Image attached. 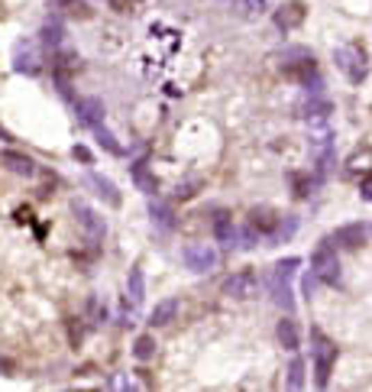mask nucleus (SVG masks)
<instances>
[{"mask_svg": "<svg viewBox=\"0 0 372 392\" xmlns=\"http://www.w3.org/2000/svg\"><path fill=\"white\" fill-rule=\"evenodd\" d=\"M94 136H97V143H101V146H104V150H107V152H113V156H120V143H117V140H113V133L111 130H104V123H101V127H94Z\"/></svg>", "mask_w": 372, "mask_h": 392, "instance_id": "nucleus-27", "label": "nucleus"}, {"mask_svg": "<svg viewBox=\"0 0 372 392\" xmlns=\"http://www.w3.org/2000/svg\"><path fill=\"white\" fill-rule=\"evenodd\" d=\"M334 62H337V68L346 75V81H353V84H359L366 78V52L356 42H350V46H340L334 52Z\"/></svg>", "mask_w": 372, "mask_h": 392, "instance_id": "nucleus-3", "label": "nucleus"}, {"mask_svg": "<svg viewBox=\"0 0 372 392\" xmlns=\"http://www.w3.org/2000/svg\"><path fill=\"white\" fill-rule=\"evenodd\" d=\"M17 373V366L10 363V360H3V356H0V376H13Z\"/></svg>", "mask_w": 372, "mask_h": 392, "instance_id": "nucleus-34", "label": "nucleus"}, {"mask_svg": "<svg viewBox=\"0 0 372 392\" xmlns=\"http://www.w3.org/2000/svg\"><path fill=\"white\" fill-rule=\"evenodd\" d=\"M17 221L19 224H29V221H33V211H29V207H17Z\"/></svg>", "mask_w": 372, "mask_h": 392, "instance_id": "nucleus-35", "label": "nucleus"}, {"mask_svg": "<svg viewBox=\"0 0 372 392\" xmlns=\"http://www.w3.org/2000/svg\"><path fill=\"white\" fill-rule=\"evenodd\" d=\"M181 260L191 272H207L217 266V253L211 243H188L185 250H181Z\"/></svg>", "mask_w": 372, "mask_h": 392, "instance_id": "nucleus-7", "label": "nucleus"}, {"mask_svg": "<svg viewBox=\"0 0 372 392\" xmlns=\"http://www.w3.org/2000/svg\"><path fill=\"white\" fill-rule=\"evenodd\" d=\"M301 266L298 256H289V260H279L272 266V276H269V292H272V301L279 305L282 311H295V299H291V279H295V269Z\"/></svg>", "mask_w": 372, "mask_h": 392, "instance_id": "nucleus-1", "label": "nucleus"}, {"mask_svg": "<svg viewBox=\"0 0 372 392\" xmlns=\"http://www.w3.org/2000/svg\"><path fill=\"white\" fill-rule=\"evenodd\" d=\"M52 13H65L72 19H88L91 17V3L88 0H49Z\"/></svg>", "mask_w": 372, "mask_h": 392, "instance_id": "nucleus-15", "label": "nucleus"}, {"mask_svg": "<svg viewBox=\"0 0 372 392\" xmlns=\"http://www.w3.org/2000/svg\"><path fill=\"white\" fill-rule=\"evenodd\" d=\"M305 17H307V10H305V0H285L275 13H272V19H275V26L279 29H298L301 23H305Z\"/></svg>", "mask_w": 372, "mask_h": 392, "instance_id": "nucleus-9", "label": "nucleus"}, {"mask_svg": "<svg viewBox=\"0 0 372 392\" xmlns=\"http://www.w3.org/2000/svg\"><path fill=\"white\" fill-rule=\"evenodd\" d=\"M74 111H78V120L88 123L91 130H94V127H101V123H104V113H107V111H104V101H101V97H81V101L74 104Z\"/></svg>", "mask_w": 372, "mask_h": 392, "instance_id": "nucleus-12", "label": "nucleus"}, {"mask_svg": "<svg viewBox=\"0 0 372 392\" xmlns=\"http://www.w3.org/2000/svg\"><path fill=\"white\" fill-rule=\"evenodd\" d=\"M311 272L324 285H337L340 282V260H337V250L327 240L317 243V250L311 253Z\"/></svg>", "mask_w": 372, "mask_h": 392, "instance_id": "nucleus-2", "label": "nucleus"}, {"mask_svg": "<svg viewBox=\"0 0 372 392\" xmlns=\"http://www.w3.org/2000/svg\"><path fill=\"white\" fill-rule=\"evenodd\" d=\"M236 13L243 19H256L266 13V0H236Z\"/></svg>", "mask_w": 372, "mask_h": 392, "instance_id": "nucleus-25", "label": "nucleus"}, {"mask_svg": "<svg viewBox=\"0 0 372 392\" xmlns=\"http://www.w3.org/2000/svg\"><path fill=\"white\" fill-rule=\"evenodd\" d=\"M130 175H133V185L140 188L143 195H149V198H152V195H156V191H159V182H156V175L149 172V166H146V162H136V166L130 168Z\"/></svg>", "mask_w": 372, "mask_h": 392, "instance_id": "nucleus-18", "label": "nucleus"}, {"mask_svg": "<svg viewBox=\"0 0 372 392\" xmlns=\"http://www.w3.org/2000/svg\"><path fill=\"white\" fill-rule=\"evenodd\" d=\"M72 214L78 217V224H81V230L88 234V240H104L107 224H104V217L97 214L94 207H88L84 201H78V198H74V201H72Z\"/></svg>", "mask_w": 372, "mask_h": 392, "instance_id": "nucleus-6", "label": "nucleus"}, {"mask_svg": "<svg viewBox=\"0 0 372 392\" xmlns=\"http://www.w3.org/2000/svg\"><path fill=\"white\" fill-rule=\"evenodd\" d=\"M143 295H146V282H143V269H140V266H133L130 276H127V299H130L133 305H140Z\"/></svg>", "mask_w": 372, "mask_h": 392, "instance_id": "nucleus-23", "label": "nucleus"}, {"mask_svg": "<svg viewBox=\"0 0 372 392\" xmlns=\"http://www.w3.org/2000/svg\"><path fill=\"white\" fill-rule=\"evenodd\" d=\"M305 386V360L295 356L289 363V389H301Z\"/></svg>", "mask_w": 372, "mask_h": 392, "instance_id": "nucleus-26", "label": "nucleus"}, {"mask_svg": "<svg viewBox=\"0 0 372 392\" xmlns=\"http://www.w3.org/2000/svg\"><path fill=\"white\" fill-rule=\"evenodd\" d=\"M175 311H178V301L175 299H162L156 308L149 311V324L152 327H165L175 321Z\"/></svg>", "mask_w": 372, "mask_h": 392, "instance_id": "nucleus-19", "label": "nucleus"}, {"mask_svg": "<svg viewBox=\"0 0 372 392\" xmlns=\"http://www.w3.org/2000/svg\"><path fill=\"white\" fill-rule=\"evenodd\" d=\"M298 230V221L295 217H282V224H279V230L269 237V243H282V240H289L291 234Z\"/></svg>", "mask_w": 372, "mask_h": 392, "instance_id": "nucleus-29", "label": "nucleus"}, {"mask_svg": "<svg viewBox=\"0 0 372 392\" xmlns=\"http://www.w3.org/2000/svg\"><path fill=\"white\" fill-rule=\"evenodd\" d=\"M0 162H3V166H7L13 175H26L29 178L33 172H36V162H33V159L23 156V152H13V150L3 152V156H0Z\"/></svg>", "mask_w": 372, "mask_h": 392, "instance_id": "nucleus-17", "label": "nucleus"}, {"mask_svg": "<svg viewBox=\"0 0 372 392\" xmlns=\"http://www.w3.org/2000/svg\"><path fill=\"white\" fill-rule=\"evenodd\" d=\"M220 292L227 295V299L233 301H250L259 295V279H256V272L243 269V272H233L230 279H223Z\"/></svg>", "mask_w": 372, "mask_h": 392, "instance_id": "nucleus-5", "label": "nucleus"}, {"mask_svg": "<svg viewBox=\"0 0 372 392\" xmlns=\"http://www.w3.org/2000/svg\"><path fill=\"white\" fill-rule=\"evenodd\" d=\"M62 39H65V29H62V23L58 19H49V23H42V29H39V42L46 49H62Z\"/></svg>", "mask_w": 372, "mask_h": 392, "instance_id": "nucleus-20", "label": "nucleus"}, {"mask_svg": "<svg viewBox=\"0 0 372 392\" xmlns=\"http://www.w3.org/2000/svg\"><path fill=\"white\" fill-rule=\"evenodd\" d=\"M72 156H74V159H81V162H91V152L84 150V146H74V150H72Z\"/></svg>", "mask_w": 372, "mask_h": 392, "instance_id": "nucleus-36", "label": "nucleus"}, {"mask_svg": "<svg viewBox=\"0 0 372 392\" xmlns=\"http://www.w3.org/2000/svg\"><path fill=\"white\" fill-rule=\"evenodd\" d=\"M311 56V49H305V46H291V49H285V52H279V62H282V68L285 65H295V62H301V58H307Z\"/></svg>", "mask_w": 372, "mask_h": 392, "instance_id": "nucleus-28", "label": "nucleus"}, {"mask_svg": "<svg viewBox=\"0 0 372 392\" xmlns=\"http://www.w3.org/2000/svg\"><path fill=\"white\" fill-rule=\"evenodd\" d=\"M107 3L117 13H136V7H140V0H107Z\"/></svg>", "mask_w": 372, "mask_h": 392, "instance_id": "nucleus-32", "label": "nucleus"}, {"mask_svg": "<svg viewBox=\"0 0 372 392\" xmlns=\"http://www.w3.org/2000/svg\"><path fill=\"white\" fill-rule=\"evenodd\" d=\"M211 230H214V240L223 246H233L236 243V227H233L230 211H217L214 221H211Z\"/></svg>", "mask_w": 372, "mask_h": 392, "instance_id": "nucleus-14", "label": "nucleus"}, {"mask_svg": "<svg viewBox=\"0 0 372 392\" xmlns=\"http://www.w3.org/2000/svg\"><path fill=\"white\" fill-rule=\"evenodd\" d=\"M195 195V185H178V198H191Z\"/></svg>", "mask_w": 372, "mask_h": 392, "instance_id": "nucleus-37", "label": "nucleus"}, {"mask_svg": "<svg viewBox=\"0 0 372 392\" xmlns=\"http://www.w3.org/2000/svg\"><path fill=\"white\" fill-rule=\"evenodd\" d=\"M246 224H250V227H256V230H259V234L266 237V240H269V237L275 234V230H279L282 217L275 214L272 207H252V211H250V217H246Z\"/></svg>", "mask_w": 372, "mask_h": 392, "instance_id": "nucleus-11", "label": "nucleus"}, {"mask_svg": "<svg viewBox=\"0 0 372 392\" xmlns=\"http://www.w3.org/2000/svg\"><path fill=\"white\" fill-rule=\"evenodd\" d=\"M13 68L19 75H39L42 72V56L33 42H19L17 46V56H13Z\"/></svg>", "mask_w": 372, "mask_h": 392, "instance_id": "nucleus-10", "label": "nucleus"}, {"mask_svg": "<svg viewBox=\"0 0 372 392\" xmlns=\"http://www.w3.org/2000/svg\"><path fill=\"white\" fill-rule=\"evenodd\" d=\"M311 340H314V373H317V386L324 389L330 383V370L337 363V347L327 340L321 331H311Z\"/></svg>", "mask_w": 372, "mask_h": 392, "instance_id": "nucleus-4", "label": "nucleus"}, {"mask_svg": "<svg viewBox=\"0 0 372 392\" xmlns=\"http://www.w3.org/2000/svg\"><path fill=\"white\" fill-rule=\"evenodd\" d=\"M88 185L97 191V198H104L111 207H120V191H117V185H113L111 178H104V175H97V172H91L88 175Z\"/></svg>", "mask_w": 372, "mask_h": 392, "instance_id": "nucleus-16", "label": "nucleus"}, {"mask_svg": "<svg viewBox=\"0 0 372 392\" xmlns=\"http://www.w3.org/2000/svg\"><path fill=\"white\" fill-rule=\"evenodd\" d=\"M369 162H372L369 150H356L353 156H350V162H346V168H369Z\"/></svg>", "mask_w": 372, "mask_h": 392, "instance_id": "nucleus-31", "label": "nucleus"}, {"mask_svg": "<svg viewBox=\"0 0 372 392\" xmlns=\"http://www.w3.org/2000/svg\"><path fill=\"white\" fill-rule=\"evenodd\" d=\"M334 243L340 250H359L366 243V227L363 224H343L334 230Z\"/></svg>", "mask_w": 372, "mask_h": 392, "instance_id": "nucleus-13", "label": "nucleus"}, {"mask_svg": "<svg viewBox=\"0 0 372 392\" xmlns=\"http://www.w3.org/2000/svg\"><path fill=\"white\" fill-rule=\"evenodd\" d=\"M295 113L301 117V120H307V123H317V120H327L330 113H334V104L327 101V97H321V94H307L305 101L295 107Z\"/></svg>", "mask_w": 372, "mask_h": 392, "instance_id": "nucleus-8", "label": "nucleus"}, {"mask_svg": "<svg viewBox=\"0 0 372 392\" xmlns=\"http://www.w3.org/2000/svg\"><path fill=\"white\" fill-rule=\"evenodd\" d=\"M275 337H279V344L285 347V350H291V354H295L298 344H301V337H298V324L291 321V317H282L279 327H275Z\"/></svg>", "mask_w": 372, "mask_h": 392, "instance_id": "nucleus-21", "label": "nucleus"}, {"mask_svg": "<svg viewBox=\"0 0 372 392\" xmlns=\"http://www.w3.org/2000/svg\"><path fill=\"white\" fill-rule=\"evenodd\" d=\"M81 340H84V327L78 324V317H72V321H68V344L78 350V347H81Z\"/></svg>", "mask_w": 372, "mask_h": 392, "instance_id": "nucleus-30", "label": "nucleus"}, {"mask_svg": "<svg viewBox=\"0 0 372 392\" xmlns=\"http://www.w3.org/2000/svg\"><path fill=\"white\" fill-rule=\"evenodd\" d=\"M359 195H363V201H369V205H372V175L363 178V185H359Z\"/></svg>", "mask_w": 372, "mask_h": 392, "instance_id": "nucleus-33", "label": "nucleus"}, {"mask_svg": "<svg viewBox=\"0 0 372 392\" xmlns=\"http://www.w3.org/2000/svg\"><path fill=\"white\" fill-rule=\"evenodd\" d=\"M149 214H152V224L159 230H172L175 227V214H172V207L165 201H149Z\"/></svg>", "mask_w": 372, "mask_h": 392, "instance_id": "nucleus-22", "label": "nucleus"}, {"mask_svg": "<svg viewBox=\"0 0 372 392\" xmlns=\"http://www.w3.org/2000/svg\"><path fill=\"white\" fill-rule=\"evenodd\" d=\"M156 337L152 334H143V337H136V344H133V356L140 360V363H146V360H152L156 356Z\"/></svg>", "mask_w": 372, "mask_h": 392, "instance_id": "nucleus-24", "label": "nucleus"}]
</instances>
